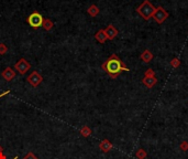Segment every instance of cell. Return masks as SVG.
Listing matches in <instances>:
<instances>
[{
	"instance_id": "6da1fadb",
	"label": "cell",
	"mask_w": 188,
	"mask_h": 159,
	"mask_svg": "<svg viewBox=\"0 0 188 159\" xmlns=\"http://www.w3.org/2000/svg\"><path fill=\"white\" fill-rule=\"evenodd\" d=\"M101 68H102V70L105 71L106 73L110 75V77L112 78L118 77L119 74L121 72H123V71H130V68L128 66H125V64L115 54H112V55L109 56L108 60L102 63Z\"/></svg>"
},
{
	"instance_id": "7a4b0ae2",
	"label": "cell",
	"mask_w": 188,
	"mask_h": 159,
	"mask_svg": "<svg viewBox=\"0 0 188 159\" xmlns=\"http://www.w3.org/2000/svg\"><path fill=\"white\" fill-rule=\"evenodd\" d=\"M155 9L156 8L154 7L148 0H145V1H143V2L138 7L136 12H138L144 20H150L151 18H152V15H153Z\"/></svg>"
},
{
	"instance_id": "3957f363",
	"label": "cell",
	"mask_w": 188,
	"mask_h": 159,
	"mask_svg": "<svg viewBox=\"0 0 188 159\" xmlns=\"http://www.w3.org/2000/svg\"><path fill=\"white\" fill-rule=\"evenodd\" d=\"M43 17L41 13L39 12H33L29 15L28 18V23L32 27L33 29H38L40 28L41 25L43 24Z\"/></svg>"
},
{
	"instance_id": "277c9868",
	"label": "cell",
	"mask_w": 188,
	"mask_h": 159,
	"mask_svg": "<svg viewBox=\"0 0 188 159\" xmlns=\"http://www.w3.org/2000/svg\"><path fill=\"white\" fill-rule=\"evenodd\" d=\"M152 18H153L154 21H155L156 23L161 24V23H163L164 21L168 18V12L164 9L163 7H157L155 9V11H154Z\"/></svg>"
},
{
	"instance_id": "5b68a950",
	"label": "cell",
	"mask_w": 188,
	"mask_h": 159,
	"mask_svg": "<svg viewBox=\"0 0 188 159\" xmlns=\"http://www.w3.org/2000/svg\"><path fill=\"white\" fill-rule=\"evenodd\" d=\"M15 68L20 74H24V73H27V71L30 70L31 64L29 63L27 60H24V59H21V60H19L18 63H15Z\"/></svg>"
},
{
	"instance_id": "8992f818",
	"label": "cell",
	"mask_w": 188,
	"mask_h": 159,
	"mask_svg": "<svg viewBox=\"0 0 188 159\" xmlns=\"http://www.w3.org/2000/svg\"><path fill=\"white\" fill-rule=\"evenodd\" d=\"M28 82L29 83L31 84L32 86H38L39 84L42 82V76L40 75V74L35 71V72H32V73L29 75V77H28Z\"/></svg>"
},
{
	"instance_id": "52a82bcc",
	"label": "cell",
	"mask_w": 188,
	"mask_h": 159,
	"mask_svg": "<svg viewBox=\"0 0 188 159\" xmlns=\"http://www.w3.org/2000/svg\"><path fill=\"white\" fill-rule=\"evenodd\" d=\"M105 33L109 40H113V39L118 35V30H117L112 24H109L108 27L105 29Z\"/></svg>"
},
{
	"instance_id": "ba28073f",
	"label": "cell",
	"mask_w": 188,
	"mask_h": 159,
	"mask_svg": "<svg viewBox=\"0 0 188 159\" xmlns=\"http://www.w3.org/2000/svg\"><path fill=\"white\" fill-rule=\"evenodd\" d=\"M142 83L144 84L146 87L152 88L154 85H156V84H157V78H156L155 76H153V77H148V76H144V78L142 80Z\"/></svg>"
},
{
	"instance_id": "9c48e42d",
	"label": "cell",
	"mask_w": 188,
	"mask_h": 159,
	"mask_svg": "<svg viewBox=\"0 0 188 159\" xmlns=\"http://www.w3.org/2000/svg\"><path fill=\"white\" fill-rule=\"evenodd\" d=\"M112 147H113L112 144H111L108 139H105V140H102L100 143V145H99V148H100V150H102L103 152H110L111 149H112Z\"/></svg>"
},
{
	"instance_id": "30bf717a",
	"label": "cell",
	"mask_w": 188,
	"mask_h": 159,
	"mask_svg": "<svg viewBox=\"0 0 188 159\" xmlns=\"http://www.w3.org/2000/svg\"><path fill=\"white\" fill-rule=\"evenodd\" d=\"M15 72H13V70L11 68H6L5 71L2 72V76H3V78H5L6 81H11L13 77H15Z\"/></svg>"
},
{
	"instance_id": "8fae6325",
	"label": "cell",
	"mask_w": 188,
	"mask_h": 159,
	"mask_svg": "<svg viewBox=\"0 0 188 159\" xmlns=\"http://www.w3.org/2000/svg\"><path fill=\"white\" fill-rule=\"evenodd\" d=\"M95 38L98 42H100V43H105L106 41L108 40V38H107V35H106V33H105V30H102V29L96 32Z\"/></svg>"
},
{
	"instance_id": "7c38bea8",
	"label": "cell",
	"mask_w": 188,
	"mask_h": 159,
	"mask_svg": "<svg viewBox=\"0 0 188 159\" xmlns=\"http://www.w3.org/2000/svg\"><path fill=\"white\" fill-rule=\"evenodd\" d=\"M152 59H153V54H152V52L150 50H144L142 54H141V60L143 62H145V63H148Z\"/></svg>"
},
{
	"instance_id": "4fadbf2b",
	"label": "cell",
	"mask_w": 188,
	"mask_h": 159,
	"mask_svg": "<svg viewBox=\"0 0 188 159\" xmlns=\"http://www.w3.org/2000/svg\"><path fill=\"white\" fill-rule=\"evenodd\" d=\"M88 13L91 15V17H96V15L99 13V9H98L97 6L95 5H91L90 7L88 8Z\"/></svg>"
},
{
	"instance_id": "5bb4252c",
	"label": "cell",
	"mask_w": 188,
	"mask_h": 159,
	"mask_svg": "<svg viewBox=\"0 0 188 159\" xmlns=\"http://www.w3.org/2000/svg\"><path fill=\"white\" fill-rule=\"evenodd\" d=\"M136 156L138 159H145V157L148 156V154H146V152L144 150V149H139L138 152H136Z\"/></svg>"
},
{
	"instance_id": "9a60e30c",
	"label": "cell",
	"mask_w": 188,
	"mask_h": 159,
	"mask_svg": "<svg viewBox=\"0 0 188 159\" xmlns=\"http://www.w3.org/2000/svg\"><path fill=\"white\" fill-rule=\"evenodd\" d=\"M80 133H81V135H83L84 137H88L91 134V129L88 126H84L83 128H81V130H80Z\"/></svg>"
},
{
	"instance_id": "2e32d148",
	"label": "cell",
	"mask_w": 188,
	"mask_h": 159,
	"mask_svg": "<svg viewBox=\"0 0 188 159\" xmlns=\"http://www.w3.org/2000/svg\"><path fill=\"white\" fill-rule=\"evenodd\" d=\"M179 65H181V60H179L178 58H174L173 60L171 61V66H172V68H177Z\"/></svg>"
},
{
	"instance_id": "e0dca14e",
	"label": "cell",
	"mask_w": 188,
	"mask_h": 159,
	"mask_svg": "<svg viewBox=\"0 0 188 159\" xmlns=\"http://www.w3.org/2000/svg\"><path fill=\"white\" fill-rule=\"evenodd\" d=\"M42 25H43V28L45 29V30H50V29L53 27V23H52V21H51V20L46 19V20L43 21V24Z\"/></svg>"
},
{
	"instance_id": "ac0fdd59",
	"label": "cell",
	"mask_w": 188,
	"mask_h": 159,
	"mask_svg": "<svg viewBox=\"0 0 188 159\" xmlns=\"http://www.w3.org/2000/svg\"><path fill=\"white\" fill-rule=\"evenodd\" d=\"M144 76H148V77H153V76H155V72H154L152 68H148V70L145 71V75Z\"/></svg>"
},
{
	"instance_id": "d6986e66",
	"label": "cell",
	"mask_w": 188,
	"mask_h": 159,
	"mask_svg": "<svg viewBox=\"0 0 188 159\" xmlns=\"http://www.w3.org/2000/svg\"><path fill=\"white\" fill-rule=\"evenodd\" d=\"M179 148L183 150V152H187L188 150V141H183L181 144V146H179Z\"/></svg>"
},
{
	"instance_id": "ffe728a7",
	"label": "cell",
	"mask_w": 188,
	"mask_h": 159,
	"mask_svg": "<svg viewBox=\"0 0 188 159\" xmlns=\"http://www.w3.org/2000/svg\"><path fill=\"white\" fill-rule=\"evenodd\" d=\"M7 52V46L3 43H0V54H5Z\"/></svg>"
},
{
	"instance_id": "44dd1931",
	"label": "cell",
	"mask_w": 188,
	"mask_h": 159,
	"mask_svg": "<svg viewBox=\"0 0 188 159\" xmlns=\"http://www.w3.org/2000/svg\"><path fill=\"white\" fill-rule=\"evenodd\" d=\"M23 159H38V158H36L32 152H29L28 155H25V156L23 157Z\"/></svg>"
},
{
	"instance_id": "7402d4cb",
	"label": "cell",
	"mask_w": 188,
	"mask_h": 159,
	"mask_svg": "<svg viewBox=\"0 0 188 159\" xmlns=\"http://www.w3.org/2000/svg\"><path fill=\"white\" fill-rule=\"evenodd\" d=\"M1 154H2V152H1ZM0 154V159H6V157L5 156H2V155Z\"/></svg>"
},
{
	"instance_id": "603a6c76",
	"label": "cell",
	"mask_w": 188,
	"mask_h": 159,
	"mask_svg": "<svg viewBox=\"0 0 188 159\" xmlns=\"http://www.w3.org/2000/svg\"><path fill=\"white\" fill-rule=\"evenodd\" d=\"M2 152V148H1V146H0V154Z\"/></svg>"
},
{
	"instance_id": "cb8c5ba5",
	"label": "cell",
	"mask_w": 188,
	"mask_h": 159,
	"mask_svg": "<svg viewBox=\"0 0 188 159\" xmlns=\"http://www.w3.org/2000/svg\"><path fill=\"white\" fill-rule=\"evenodd\" d=\"M13 159H18V157H15V158H13Z\"/></svg>"
}]
</instances>
